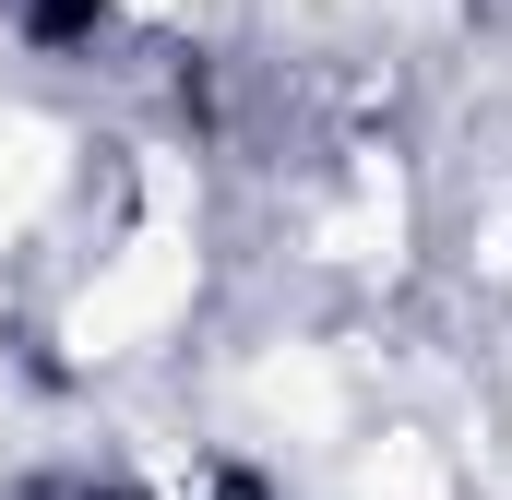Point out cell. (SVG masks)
I'll use <instances>...</instances> for the list:
<instances>
[{"mask_svg":"<svg viewBox=\"0 0 512 500\" xmlns=\"http://www.w3.org/2000/svg\"><path fill=\"white\" fill-rule=\"evenodd\" d=\"M346 500H465V465L441 429L382 417V429H346Z\"/></svg>","mask_w":512,"mask_h":500,"instance_id":"cell-2","label":"cell"},{"mask_svg":"<svg viewBox=\"0 0 512 500\" xmlns=\"http://www.w3.org/2000/svg\"><path fill=\"white\" fill-rule=\"evenodd\" d=\"M239 417L274 453H334L358 429V358L334 334H262L251 370H239Z\"/></svg>","mask_w":512,"mask_h":500,"instance_id":"cell-1","label":"cell"},{"mask_svg":"<svg viewBox=\"0 0 512 500\" xmlns=\"http://www.w3.org/2000/svg\"><path fill=\"white\" fill-rule=\"evenodd\" d=\"M191 500H274V489H262V477H227V465H215V477H191Z\"/></svg>","mask_w":512,"mask_h":500,"instance_id":"cell-3","label":"cell"}]
</instances>
